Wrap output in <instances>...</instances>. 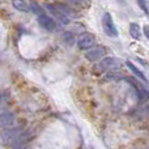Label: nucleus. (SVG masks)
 Returning a JSON list of instances; mask_svg holds the SVG:
<instances>
[{
	"label": "nucleus",
	"mask_w": 149,
	"mask_h": 149,
	"mask_svg": "<svg viewBox=\"0 0 149 149\" xmlns=\"http://www.w3.org/2000/svg\"><path fill=\"white\" fill-rule=\"evenodd\" d=\"M122 67V63L116 58H103L97 65L95 70L98 72H105V71H116Z\"/></svg>",
	"instance_id": "nucleus-1"
},
{
	"label": "nucleus",
	"mask_w": 149,
	"mask_h": 149,
	"mask_svg": "<svg viewBox=\"0 0 149 149\" xmlns=\"http://www.w3.org/2000/svg\"><path fill=\"white\" fill-rule=\"evenodd\" d=\"M21 136V130L20 128H7L4 132L1 134V136H0V139H1L3 144H7V145H12L15 144L16 141H17L18 139H20Z\"/></svg>",
	"instance_id": "nucleus-2"
},
{
	"label": "nucleus",
	"mask_w": 149,
	"mask_h": 149,
	"mask_svg": "<svg viewBox=\"0 0 149 149\" xmlns=\"http://www.w3.org/2000/svg\"><path fill=\"white\" fill-rule=\"evenodd\" d=\"M102 26H103V30L105 33L107 34L109 37L111 38H116L118 37V30L115 28V24L113 21V17H111L110 13H105L102 17Z\"/></svg>",
	"instance_id": "nucleus-3"
},
{
	"label": "nucleus",
	"mask_w": 149,
	"mask_h": 149,
	"mask_svg": "<svg viewBox=\"0 0 149 149\" xmlns=\"http://www.w3.org/2000/svg\"><path fill=\"white\" fill-rule=\"evenodd\" d=\"M95 38L92 33H82L80 34L79 39H77V46H79L80 50H89L94 46Z\"/></svg>",
	"instance_id": "nucleus-4"
},
{
	"label": "nucleus",
	"mask_w": 149,
	"mask_h": 149,
	"mask_svg": "<svg viewBox=\"0 0 149 149\" xmlns=\"http://www.w3.org/2000/svg\"><path fill=\"white\" fill-rule=\"evenodd\" d=\"M105 47L102 46H93L92 49L86 50L85 52V58L90 62H95V60H101L105 56Z\"/></svg>",
	"instance_id": "nucleus-5"
},
{
	"label": "nucleus",
	"mask_w": 149,
	"mask_h": 149,
	"mask_svg": "<svg viewBox=\"0 0 149 149\" xmlns=\"http://www.w3.org/2000/svg\"><path fill=\"white\" fill-rule=\"evenodd\" d=\"M38 24L43 29H46V30H49V31L56 30V22H55V20L51 16H47V15H45V13L38 16Z\"/></svg>",
	"instance_id": "nucleus-6"
},
{
	"label": "nucleus",
	"mask_w": 149,
	"mask_h": 149,
	"mask_svg": "<svg viewBox=\"0 0 149 149\" xmlns=\"http://www.w3.org/2000/svg\"><path fill=\"white\" fill-rule=\"evenodd\" d=\"M16 123V115L10 111H4L0 114V127L4 128H10Z\"/></svg>",
	"instance_id": "nucleus-7"
},
{
	"label": "nucleus",
	"mask_w": 149,
	"mask_h": 149,
	"mask_svg": "<svg viewBox=\"0 0 149 149\" xmlns=\"http://www.w3.org/2000/svg\"><path fill=\"white\" fill-rule=\"evenodd\" d=\"M46 7H47V9L51 12V15L55 16V18H56L59 22H62V24H68L70 22V18H68L58 7H52V5H46Z\"/></svg>",
	"instance_id": "nucleus-8"
},
{
	"label": "nucleus",
	"mask_w": 149,
	"mask_h": 149,
	"mask_svg": "<svg viewBox=\"0 0 149 149\" xmlns=\"http://www.w3.org/2000/svg\"><path fill=\"white\" fill-rule=\"evenodd\" d=\"M128 81L131 82V84L137 89L136 92H137V95H139L140 101H145V100H148V98H149V93L147 92V89H144V88H143L141 85H139L136 81H134L132 79H128Z\"/></svg>",
	"instance_id": "nucleus-9"
},
{
	"label": "nucleus",
	"mask_w": 149,
	"mask_h": 149,
	"mask_svg": "<svg viewBox=\"0 0 149 149\" xmlns=\"http://www.w3.org/2000/svg\"><path fill=\"white\" fill-rule=\"evenodd\" d=\"M126 64H127V67H128L130 70H131V72L134 73L136 77H137V79H139V80H141V81H144V82H148V80H147V77H145V74L143 73L141 71H140L139 68L136 67V65H134L131 62H127Z\"/></svg>",
	"instance_id": "nucleus-10"
},
{
	"label": "nucleus",
	"mask_w": 149,
	"mask_h": 149,
	"mask_svg": "<svg viewBox=\"0 0 149 149\" xmlns=\"http://www.w3.org/2000/svg\"><path fill=\"white\" fill-rule=\"evenodd\" d=\"M130 36L132 37L134 39H140V37H141V33H140V26L137 25V24L132 22L131 25H130Z\"/></svg>",
	"instance_id": "nucleus-11"
},
{
	"label": "nucleus",
	"mask_w": 149,
	"mask_h": 149,
	"mask_svg": "<svg viewBox=\"0 0 149 149\" xmlns=\"http://www.w3.org/2000/svg\"><path fill=\"white\" fill-rule=\"evenodd\" d=\"M13 7L17 10H21V12H29L30 10V7L24 0H13Z\"/></svg>",
	"instance_id": "nucleus-12"
},
{
	"label": "nucleus",
	"mask_w": 149,
	"mask_h": 149,
	"mask_svg": "<svg viewBox=\"0 0 149 149\" xmlns=\"http://www.w3.org/2000/svg\"><path fill=\"white\" fill-rule=\"evenodd\" d=\"M137 4H139L140 9H141L143 12L145 13V15H148V16H149V7H148L147 0H137Z\"/></svg>",
	"instance_id": "nucleus-13"
},
{
	"label": "nucleus",
	"mask_w": 149,
	"mask_h": 149,
	"mask_svg": "<svg viewBox=\"0 0 149 149\" xmlns=\"http://www.w3.org/2000/svg\"><path fill=\"white\" fill-rule=\"evenodd\" d=\"M72 1L74 4L81 5V7H84V8H88L90 5V0H72Z\"/></svg>",
	"instance_id": "nucleus-14"
},
{
	"label": "nucleus",
	"mask_w": 149,
	"mask_h": 149,
	"mask_svg": "<svg viewBox=\"0 0 149 149\" xmlns=\"http://www.w3.org/2000/svg\"><path fill=\"white\" fill-rule=\"evenodd\" d=\"M31 7H33V10H34V12H36L38 16L43 15V9H42V8L39 7V5H37L36 3H33V4H31Z\"/></svg>",
	"instance_id": "nucleus-15"
},
{
	"label": "nucleus",
	"mask_w": 149,
	"mask_h": 149,
	"mask_svg": "<svg viewBox=\"0 0 149 149\" xmlns=\"http://www.w3.org/2000/svg\"><path fill=\"white\" fill-rule=\"evenodd\" d=\"M64 39H65V42H67V43L72 45L73 43V34L72 33H65L64 34Z\"/></svg>",
	"instance_id": "nucleus-16"
},
{
	"label": "nucleus",
	"mask_w": 149,
	"mask_h": 149,
	"mask_svg": "<svg viewBox=\"0 0 149 149\" xmlns=\"http://www.w3.org/2000/svg\"><path fill=\"white\" fill-rule=\"evenodd\" d=\"M143 30H144L145 38H148V41H149V25H145L144 28H143Z\"/></svg>",
	"instance_id": "nucleus-17"
},
{
	"label": "nucleus",
	"mask_w": 149,
	"mask_h": 149,
	"mask_svg": "<svg viewBox=\"0 0 149 149\" xmlns=\"http://www.w3.org/2000/svg\"><path fill=\"white\" fill-rule=\"evenodd\" d=\"M21 149H26V148H21Z\"/></svg>",
	"instance_id": "nucleus-18"
}]
</instances>
